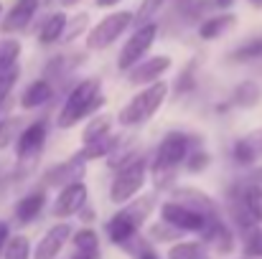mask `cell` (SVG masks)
I'll return each instance as SVG.
<instances>
[{
	"label": "cell",
	"mask_w": 262,
	"mask_h": 259,
	"mask_svg": "<svg viewBox=\"0 0 262 259\" xmlns=\"http://www.w3.org/2000/svg\"><path fill=\"white\" fill-rule=\"evenodd\" d=\"M133 20H135V13H130V10L110 13L107 18H102V20L87 33V49H92V51L107 49L110 43H115V41L127 31V26H130Z\"/></svg>",
	"instance_id": "277c9868"
},
{
	"label": "cell",
	"mask_w": 262,
	"mask_h": 259,
	"mask_svg": "<svg viewBox=\"0 0 262 259\" xmlns=\"http://www.w3.org/2000/svg\"><path fill=\"white\" fill-rule=\"evenodd\" d=\"M178 234H181V229L171 226L168 221H163V224H158V226H153V229H150V237H153V239H158V242H166V239H176Z\"/></svg>",
	"instance_id": "4dcf8cb0"
},
{
	"label": "cell",
	"mask_w": 262,
	"mask_h": 259,
	"mask_svg": "<svg viewBox=\"0 0 262 259\" xmlns=\"http://www.w3.org/2000/svg\"><path fill=\"white\" fill-rule=\"evenodd\" d=\"M0 18H3V5H0Z\"/></svg>",
	"instance_id": "7bdbcfd3"
},
{
	"label": "cell",
	"mask_w": 262,
	"mask_h": 259,
	"mask_svg": "<svg viewBox=\"0 0 262 259\" xmlns=\"http://www.w3.org/2000/svg\"><path fill=\"white\" fill-rule=\"evenodd\" d=\"M186 155H188V137L183 132H168L156 153V166L176 168L181 160H186Z\"/></svg>",
	"instance_id": "ba28073f"
},
{
	"label": "cell",
	"mask_w": 262,
	"mask_h": 259,
	"mask_svg": "<svg viewBox=\"0 0 262 259\" xmlns=\"http://www.w3.org/2000/svg\"><path fill=\"white\" fill-rule=\"evenodd\" d=\"M232 26H234V15H216V18H209L199 26V36L204 41H211V38H219Z\"/></svg>",
	"instance_id": "d6986e66"
},
{
	"label": "cell",
	"mask_w": 262,
	"mask_h": 259,
	"mask_svg": "<svg viewBox=\"0 0 262 259\" xmlns=\"http://www.w3.org/2000/svg\"><path fill=\"white\" fill-rule=\"evenodd\" d=\"M262 56V38H252L250 43H245V46H239L234 54H232V59H237V61H247V59H260Z\"/></svg>",
	"instance_id": "83f0119b"
},
{
	"label": "cell",
	"mask_w": 262,
	"mask_h": 259,
	"mask_svg": "<svg viewBox=\"0 0 262 259\" xmlns=\"http://www.w3.org/2000/svg\"><path fill=\"white\" fill-rule=\"evenodd\" d=\"M166 94H168V86L163 84V82L148 84L143 91H138V94L120 109V122H122V125H140V122L150 120V117L161 109Z\"/></svg>",
	"instance_id": "3957f363"
},
{
	"label": "cell",
	"mask_w": 262,
	"mask_h": 259,
	"mask_svg": "<svg viewBox=\"0 0 262 259\" xmlns=\"http://www.w3.org/2000/svg\"><path fill=\"white\" fill-rule=\"evenodd\" d=\"M43 203H46V196H43V193H31V196L20 198L18 206H15V219H18L20 224L33 221V219L43 211Z\"/></svg>",
	"instance_id": "2e32d148"
},
{
	"label": "cell",
	"mask_w": 262,
	"mask_h": 259,
	"mask_svg": "<svg viewBox=\"0 0 262 259\" xmlns=\"http://www.w3.org/2000/svg\"><path fill=\"white\" fill-rule=\"evenodd\" d=\"M245 252H247V257H260L262 259V231H252V234H247Z\"/></svg>",
	"instance_id": "1f68e13d"
},
{
	"label": "cell",
	"mask_w": 262,
	"mask_h": 259,
	"mask_svg": "<svg viewBox=\"0 0 262 259\" xmlns=\"http://www.w3.org/2000/svg\"><path fill=\"white\" fill-rule=\"evenodd\" d=\"M15 79H18V66H10V69H3V72H0V102L10 94Z\"/></svg>",
	"instance_id": "f546056e"
},
{
	"label": "cell",
	"mask_w": 262,
	"mask_h": 259,
	"mask_svg": "<svg viewBox=\"0 0 262 259\" xmlns=\"http://www.w3.org/2000/svg\"><path fill=\"white\" fill-rule=\"evenodd\" d=\"M161 219L168 221L176 229H181V231H201V234H204L206 226L214 221V219H209V216L193 211L191 206H186V203H181V201L163 203V206H161Z\"/></svg>",
	"instance_id": "52a82bcc"
},
{
	"label": "cell",
	"mask_w": 262,
	"mask_h": 259,
	"mask_svg": "<svg viewBox=\"0 0 262 259\" xmlns=\"http://www.w3.org/2000/svg\"><path fill=\"white\" fill-rule=\"evenodd\" d=\"M110 125H112V117L107 114H99V117H94V120H89V125L84 127V145L89 143H94V140H102V137H107L110 135Z\"/></svg>",
	"instance_id": "ffe728a7"
},
{
	"label": "cell",
	"mask_w": 262,
	"mask_h": 259,
	"mask_svg": "<svg viewBox=\"0 0 262 259\" xmlns=\"http://www.w3.org/2000/svg\"><path fill=\"white\" fill-rule=\"evenodd\" d=\"M173 196H176V201L191 206L193 211H199V214H204V216H209V219H219L214 201H211L209 196H204L201 191H196V188H178Z\"/></svg>",
	"instance_id": "9a60e30c"
},
{
	"label": "cell",
	"mask_w": 262,
	"mask_h": 259,
	"mask_svg": "<svg viewBox=\"0 0 262 259\" xmlns=\"http://www.w3.org/2000/svg\"><path fill=\"white\" fill-rule=\"evenodd\" d=\"M10 242V226L5 221H0V254L5 252V244Z\"/></svg>",
	"instance_id": "8d00e7d4"
},
{
	"label": "cell",
	"mask_w": 262,
	"mask_h": 259,
	"mask_svg": "<svg viewBox=\"0 0 262 259\" xmlns=\"http://www.w3.org/2000/svg\"><path fill=\"white\" fill-rule=\"evenodd\" d=\"M135 259H161V257L153 252V247H148L145 242H140V247H138V252H135Z\"/></svg>",
	"instance_id": "e575fe53"
},
{
	"label": "cell",
	"mask_w": 262,
	"mask_h": 259,
	"mask_svg": "<svg viewBox=\"0 0 262 259\" xmlns=\"http://www.w3.org/2000/svg\"><path fill=\"white\" fill-rule=\"evenodd\" d=\"M204 247L199 242H181L168 249V259H201Z\"/></svg>",
	"instance_id": "d4e9b609"
},
{
	"label": "cell",
	"mask_w": 262,
	"mask_h": 259,
	"mask_svg": "<svg viewBox=\"0 0 262 259\" xmlns=\"http://www.w3.org/2000/svg\"><path fill=\"white\" fill-rule=\"evenodd\" d=\"M250 3H252L255 8H260V10H262V0H250Z\"/></svg>",
	"instance_id": "b9f144b4"
},
{
	"label": "cell",
	"mask_w": 262,
	"mask_h": 259,
	"mask_svg": "<svg viewBox=\"0 0 262 259\" xmlns=\"http://www.w3.org/2000/svg\"><path fill=\"white\" fill-rule=\"evenodd\" d=\"M245 140H247V143L255 148V153L260 155V153H262V130H260V132H255V135H250V137H245Z\"/></svg>",
	"instance_id": "74e56055"
},
{
	"label": "cell",
	"mask_w": 262,
	"mask_h": 259,
	"mask_svg": "<svg viewBox=\"0 0 262 259\" xmlns=\"http://www.w3.org/2000/svg\"><path fill=\"white\" fill-rule=\"evenodd\" d=\"M252 180H257V183H262V168H257V171L252 173Z\"/></svg>",
	"instance_id": "60d3db41"
},
{
	"label": "cell",
	"mask_w": 262,
	"mask_h": 259,
	"mask_svg": "<svg viewBox=\"0 0 262 259\" xmlns=\"http://www.w3.org/2000/svg\"><path fill=\"white\" fill-rule=\"evenodd\" d=\"M201 259H204V257H201Z\"/></svg>",
	"instance_id": "f6af8a7d"
},
{
	"label": "cell",
	"mask_w": 262,
	"mask_h": 259,
	"mask_svg": "<svg viewBox=\"0 0 262 259\" xmlns=\"http://www.w3.org/2000/svg\"><path fill=\"white\" fill-rule=\"evenodd\" d=\"M156 36H158V26H156V23H143V26L127 38V43L122 46L120 59H117V66H120L122 72L130 69V66H135V64L150 51V46L156 43Z\"/></svg>",
	"instance_id": "8992f818"
},
{
	"label": "cell",
	"mask_w": 262,
	"mask_h": 259,
	"mask_svg": "<svg viewBox=\"0 0 262 259\" xmlns=\"http://www.w3.org/2000/svg\"><path fill=\"white\" fill-rule=\"evenodd\" d=\"M10 135H13V125H10V122H8V125L0 122V150L10 143Z\"/></svg>",
	"instance_id": "d590c367"
},
{
	"label": "cell",
	"mask_w": 262,
	"mask_h": 259,
	"mask_svg": "<svg viewBox=\"0 0 262 259\" xmlns=\"http://www.w3.org/2000/svg\"><path fill=\"white\" fill-rule=\"evenodd\" d=\"M97 107H102L99 79H84L74 86L67 97V104L59 112V127H74L79 120L89 117Z\"/></svg>",
	"instance_id": "6da1fadb"
},
{
	"label": "cell",
	"mask_w": 262,
	"mask_h": 259,
	"mask_svg": "<svg viewBox=\"0 0 262 259\" xmlns=\"http://www.w3.org/2000/svg\"><path fill=\"white\" fill-rule=\"evenodd\" d=\"M163 3H166V0H143L140 8L135 10V20H138L140 26H143V23H150V18L158 13V8H161Z\"/></svg>",
	"instance_id": "f1b7e54d"
},
{
	"label": "cell",
	"mask_w": 262,
	"mask_h": 259,
	"mask_svg": "<svg viewBox=\"0 0 262 259\" xmlns=\"http://www.w3.org/2000/svg\"><path fill=\"white\" fill-rule=\"evenodd\" d=\"M84 203H87V185L82 180H77V183H69V185L61 188V193L54 203V214L59 219H69L77 211H82Z\"/></svg>",
	"instance_id": "9c48e42d"
},
{
	"label": "cell",
	"mask_w": 262,
	"mask_h": 259,
	"mask_svg": "<svg viewBox=\"0 0 262 259\" xmlns=\"http://www.w3.org/2000/svg\"><path fill=\"white\" fill-rule=\"evenodd\" d=\"M3 259H31V244L26 237H10V242L5 244Z\"/></svg>",
	"instance_id": "cb8c5ba5"
},
{
	"label": "cell",
	"mask_w": 262,
	"mask_h": 259,
	"mask_svg": "<svg viewBox=\"0 0 262 259\" xmlns=\"http://www.w3.org/2000/svg\"><path fill=\"white\" fill-rule=\"evenodd\" d=\"M49 99H51V86H49V82H46V79H41V82H33V84L23 91L20 104H23L26 109H36V107L46 104Z\"/></svg>",
	"instance_id": "e0dca14e"
},
{
	"label": "cell",
	"mask_w": 262,
	"mask_h": 259,
	"mask_svg": "<svg viewBox=\"0 0 262 259\" xmlns=\"http://www.w3.org/2000/svg\"><path fill=\"white\" fill-rule=\"evenodd\" d=\"M168 69H171V59H168V56H153V59H148V61H138V64L133 66L127 82H130V84L148 86V84H153V82H158V77H163Z\"/></svg>",
	"instance_id": "8fae6325"
},
{
	"label": "cell",
	"mask_w": 262,
	"mask_h": 259,
	"mask_svg": "<svg viewBox=\"0 0 262 259\" xmlns=\"http://www.w3.org/2000/svg\"><path fill=\"white\" fill-rule=\"evenodd\" d=\"M38 10V0H15V5L5 13V20H3V33H15V31H23L31 18L36 15Z\"/></svg>",
	"instance_id": "7c38bea8"
},
{
	"label": "cell",
	"mask_w": 262,
	"mask_h": 259,
	"mask_svg": "<svg viewBox=\"0 0 262 259\" xmlns=\"http://www.w3.org/2000/svg\"><path fill=\"white\" fill-rule=\"evenodd\" d=\"M143 183H145V160L135 158V160L125 163L117 171L115 180H112V188H110V201L112 203H127V201H133L135 193L143 188Z\"/></svg>",
	"instance_id": "5b68a950"
},
{
	"label": "cell",
	"mask_w": 262,
	"mask_h": 259,
	"mask_svg": "<svg viewBox=\"0 0 262 259\" xmlns=\"http://www.w3.org/2000/svg\"><path fill=\"white\" fill-rule=\"evenodd\" d=\"M18 56H20V43L15 38H3L0 41V72L15 66Z\"/></svg>",
	"instance_id": "603a6c76"
},
{
	"label": "cell",
	"mask_w": 262,
	"mask_h": 259,
	"mask_svg": "<svg viewBox=\"0 0 262 259\" xmlns=\"http://www.w3.org/2000/svg\"><path fill=\"white\" fill-rule=\"evenodd\" d=\"M245 259H260V257H245Z\"/></svg>",
	"instance_id": "ee69618b"
},
{
	"label": "cell",
	"mask_w": 262,
	"mask_h": 259,
	"mask_svg": "<svg viewBox=\"0 0 262 259\" xmlns=\"http://www.w3.org/2000/svg\"><path fill=\"white\" fill-rule=\"evenodd\" d=\"M72 259H99V252H82V249H77Z\"/></svg>",
	"instance_id": "f35d334b"
},
{
	"label": "cell",
	"mask_w": 262,
	"mask_h": 259,
	"mask_svg": "<svg viewBox=\"0 0 262 259\" xmlns=\"http://www.w3.org/2000/svg\"><path fill=\"white\" fill-rule=\"evenodd\" d=\"M150 208H153V198H140V201L130 203L125 211H117V214L104 224V231H107L110 242H112V244H122V247L130 244V242L135 239L140 224L148 219Z\"/></svg>",
	"instance_id": "7a4b0ae2"
},
{
	"label": "cell",
	"mask_w": 262,
	"mask_h": 259,
	"mask_svg": "<svg viewBox=\"0 0 262 259\" xmlns=\"http://www.w3.org/2000/svg\"><path fill=\"white\" fill-rule=\"evenodd\" d=\"M117 145V137H102V140H94V143H89L87 148L79 153V158L82 160H92V158H102V155H107L112 148Z\"/></svg>",
	"instance_id": "7402d4cb"
},
{
	"label": "cell",
	"mask_w": 262,
	"mask_h": 259,
	"mask_svg": "<svg viewBox=\"0 0 262 259\" xmlns=\"http://www.w3.org/2000/svg\"><path fill=\"white\" fill-rule=\"evenodd\" d=\"M120 0H97V5L99 8H110V5H117Z\"/></svg>",
	"instance_id": "ab89813d"
},
{
	"label": "cell",
	"mask_w": 262,
	"mask_h": 259,
	"mask_svg": "<svg viewBox=\"0 0 262 259\" xmlns=\"http://www.w3.org/2000/svg\"><path fill=\"white\" fill-rule=\"evenodd\" d=\"M72 239V226L69 224H56L46 231V237L38 242L33 259H56L59 252L64 249V244Z\"/></svg>",
	"instance_id": "30bf717a"
},
{
	"label": "cell",
	"mask_w": 262,
	"mask_h": 259,
	"mask_svg": "<svg viewBox=\"0 0 262 259\" xmlns=\"http://www.w3.org/2000/svg\"><path fill=\"white\" fill-rule=\"evenodd\" d=\"M67 26H69V18L67 15H61V13H54L46 23H43V28H41V43H56L59 38H64V31H67Z\"/></svg>",
	"instance_id": "ac0fdd59"
},
{
	"label": "cell",
	"mask_w": 262,
	"mask_h": 259,
	"mask_svg": "<svg viewBox=\"0 0 262 259\" xmlns=\"http://www.w3.org/2000/svg\"><path fill=\"white\" fill-rule=\"evenodd\" d=\"M43 140H46V125L43 122H33L31 127H26L18 137V148H15L18 158L23 160V158H31L33 153H38Z\"/></svg>",
	"instance_id": "5bb4252c"
},
{
	"label": "cell",
	"mask_w": 262,
	"mask_h": 259,
	"mask_svg": "<svg viewBox=\"0 0 262 259\" xmlns=\"http://www.w3.org/2000/svg\"><path fill=\"white\" fill-rule=\"evenodd\" d=\"M87 20H89V15H84V13H82V15H77V18L72 20V28H67V31H64V38H67V41H72L74 36H79V33H82V28L87 26Z\"/></svg>",
	"instance_id": "d6a6232c"
},
{
	"label": "cell",
	"mask_w": 262,
	"mask_h": 259,
	"mask_svg": "<svg viewBox=\"0 0 262 259\" xmlns=\"http://www.w3.org/2000/svg\"><path fill=\"white\" fill-rule=\"evenodd\" d=\"M209 160H211V158H209L206 153H196V155H191V158H188V171L191 173L204 171V168L209 166Z\"/></svg>",
	"instance_id": "836d02e7"
},
{
	"label": "cell",
	"mask_w": 262,
	"mask_h": 259,
	"mask_svg": "<svg viewBox=\"0 0 262 259\" xmlns=\"http://www.w3.org/2000/svg\"><path fill=\"white\" fill-rule=\"evenodd\" d=\"M74 242V249H82V252H99V239H97V231L92 229H82L72 237Z\"/></svg>",
	"instance_id": "484cf974"
},
{
	"label": "cell",
	"mask_w": 262,
	"mask_h": 259,
	"mask_svg": "<svg viewBox=\"0 0 262 259\" xmlns=\"http://www.w3.org/2000/svg\"><path fill=\"white\" fill-rule=\"evenodd\" d=\"M242 201L250 208V214L257 219V224H262V188L257 183H252V185H247L242 191Z\"/></svg>",
	"instance_id": "44dd1931"
},
{
	"label": "cell",
	"mask_w": 262,
	"mask_h": 259,
	"mask_svg": "<svg viewBox=\"0 0 262 259\" xmlns=\"http://www.w3.org/2000/svg\"><path fill=\"white\" fill-rule=\"evenodd\" d=\"M257 99H260V86L255 84V82H245V84L234 91V102H237L239 107L257 104Z\"/></svg>",
	"instance_id": "4316f807"
},
{
	"label": "cell",
	"mask_w": 262,
	"mask_h": 259,
	"mask_svg": "<svg viewBox=\"0 0 262 259\" xmlns=\"http://www.w3.org/2000/svg\"><path fill=\"white\" fill-rule=\"evenodd\" d=\"M82 175H84V160L77 155L74 160L54 166L51 171L46 173V180H49V185H69V183L82 180Z\"/></svg>",
	"instance_id": "4fadbf2b"
}]
</instances>
